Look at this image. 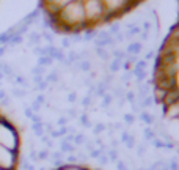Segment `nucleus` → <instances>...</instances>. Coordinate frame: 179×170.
I'll return each instance as SVG.
<instances>
[{
  "label": "nucleus",
  "instance_id": "4468645a",
  "mask_svg": "<svg viewBox=\"0 0 179 170\" xmlns=\"http://www.w3.org/2000/svg\"><path fill=\"white\" fill-rule=\"evenodd\" d=\"M3 96H5V93H3V91H0V98H3Z\"/></svg>",
  "mask_w": 179,
  "mask_h": 170
},
{
  "label": "nucleus",
  "instance_id": "7ed1b4c3",
  "mask_svg": "<svg viewBox=\"0 0 179 170\" xmlns=\"http://www.w3.org/2000/svg\"><path fill=\"white\" fill-rule=\"evenodd\" d=\"M55 170H94V168H90L87 165H79V164H64L57 167Z\"/></svg>",
  "mask_w": 179,
  "mask_h": 170
},
{
  "label": "nucleus",
  "instance_id": "f8f14e48",
  "mask_svg": "<svg viewBox=\"0 0 179 170\" xmlns=\"http://www.w3.org/2000/svg\"><path fill=\"white\" fill-rule=\"evenodd\" d=\"M69 46V40L66 38V40H63V47H68Z\"/></svg>",
  "mask_w": 179,
  "mask_h": 170
},
{
  "label": "nucleus",
  "instance_id": "423d86ee",
  "mask_svg": "<svg viewBox=\"0 0 179 170\" xmlns=\"http://www.w3.org/2000/svg\"><path fill=\"white\" fill-rule=\"evenodd\" d=\"M119 68H121V60H118V58H113V60H112V63H110V71H112V73H116Z\"/></svg>",
  "mask_w": 179,
  "mask_h": 170
},
{
  "label": "nucleus",
  "instance_id": "9d476101",
  "mask_svg": "<svg viewBox=\"0 0 179 170\" xmlns=\"http://www.w3.org/2000/svg\"><path fill=\"white\" fill-rule=\"evenodd\" d=\"M46 77H47V80H58V74H57V71H53L50 74H47Z\"/></svg>",
  "mask_w": 179,
  "mask_h": 170
},
{
  "label": "nucleus",
  "instance_id": "ddd939ff",
  "mask_svg": "<svg viewBox=\"0 0 179 170\" xmlns=\"http://www.w3.org/2000/svg\"><path fill=\"white\" fill-rule=\"evenodd\" d=\"M3 77H5V76H3V73H2V69H0V80H2Z\"/></svg>",
  "mask_w": 179,
  "mask_h": 170
},
{
  "label": "nucleus",
  "instance_id": "f257e3e1",
  "mask_svg": "<svg viewBox=\"0 0 179 170\" xmlns=\"http://www.w3.org/2000/svg\"><path fill=\"white\" fill-rule=\"evenodd\" d=\"M21 150H13L0 143V170H17Z\"/></svg>",
  "mask_w": 179,
  "mask_h": 170
},
{
  "label": "nucleus",
  "instance_id": "9b49d317",
  "mask_svg": "<svg viewBox=\"0 0 179 170\" xmlns=\"http://www.w3.org/2000/svg\"><path fill=\"white\" fill-rule=\"evenodd\" d=\"M43 38H44V40H47L49 43H52V41H53V38H52L49 33H44V35H43Z\"/></svg>",
  "mask_w": 179,
  "mask_h": 170
},
{
  "label": "nucleus",
  "instance_id": "39448f33",
  "mask_svg": "<svg viewBox=\"0 0 179 170\" xmlns=\"http://www.w3.org/2000/svg\"><path fill=\"white\" fill-rule=\"evenodd\" d=\"M52 58L50 57H47V55H41L40 58H38V66H43V68H46V66H49V65H52Z\"/></svg>",
  "mask_w": 179,
  "mask_h": 170
},
{
  "label": "nucleus",
  "instance_id": "f03ea898",
  "mask_svg": "<svg viewBox=\"0 0 179 170\" xmlns=\"http://www.w3.org/2000/svg\"><path fill=\"white\" fill-rule=\"evenodd\" d=\"M141 52V43H138V41H135V43H130L129 46H127V49H126V54L127 55H138Z\"/></svg>",
  "mask_w": 179,
  "mask_h": 170
},
{
  "label": "nucleus",
  "instance_id": "20e7f679",
  "mask_svg": "<svg viewBox=\"0 0 179 170\" xmlns=\"http://www.w3.org/2000/svg\"><path fill=\"white\" fill-rule=\"evenodd\" d=\"M77 68L83 73H88L91 69V63H90V60H80V62H77Z\"/></svg>",
  "mask_w": 179,
  "mask_h": 170
},
{
  "label": "nucleus",
  "instance_id": "6e6552de",
  "mask_svg": "<svg viewBox=\"0 0 179 170\" xmlns=\"http://www.w3.org/2000/svg\"><path fill=\"white\" fill-rule=\"evenodd\" d=\"M44 73H46V68H43V66H38V65L32 69V74L33 76H44Z\"/></svg>",
  "mask_w": 179,
  "mask_h": 170
},
{
  "label": "nucleus",
  "instance_id": "0eeeda50",
  "mask_svg": "<svg viewBox=\"0 0 179 170\" xmlns=\"http://www.w3.org/2000/svg\"><path fill=\"white\" fill-rule=\"evenodd\" d=\"M28 40H30L32 44H38L41 41V35H38V33H30L28 35Z\"/></svg>",
  "mask_w": 179,
  "mask_h": 170
},
{
  "label": "nucleus",
  "instance_id": "1a4fd4ad",
  "mask_svg": "<svg viewBox=\"0 0 179 170\" xmlns=\"http://www.w3.org/2000/svg\"><path fill=\"white\" fill-rule=\"evenodd\" d=\"M113 55H115V58H118V60H121V62L127 57V54L122 52V51H113Z\"/></svg>",
  "mask_w": 179,
  "mask_h": 170
}]
</instances>
